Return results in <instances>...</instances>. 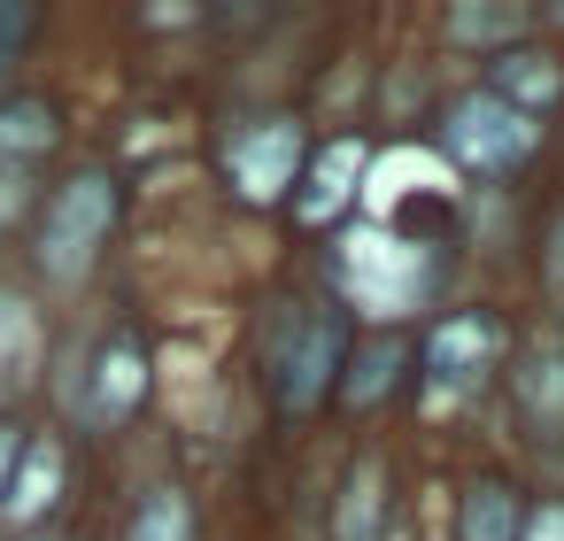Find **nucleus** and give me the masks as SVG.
Wrapping results in <instances>:
<instances>
[{
    "label": "nucleus",
    "mask_w": 564,
    "mask_h": 541,
    "mask_svg": "<svg viewBox=\"0 0 564 541\" xmlns=\"http://www.w3.org/2000/svg\"><path fill=\"white\" fill-rule=\"evenodd\" d=\"M109 232H117V186H109V171L63 178L55 202H47V217H40V271L63 279V286L86 279V271L101 263Z\"/></svg>",
    "instance_id": "nucleus-1"
},
{
    "label": "nucleus",
    "mask_w": 564,
    "mask_h": 541,
    "mask_svg": "<svg viewBox=\"0 0 564 541\" xmlns=\"http://www.w3.org/2000/svg\"><path fill=\"white\" fill-rule=\"evenodd\" d=\"M533 140H541V125H533L525 109H510L502 94H464V101H448V125H441L448 163H456V171H479V178L525 163Z\"/></svg>",
    "instance_id": "nucleus-2"
},
{
    "label": "nucleus",
    "mask_w": 564,
    "mask_h": 541,
    "mask_svg": "<svg viewBox=\"0 0 564 541\" xmlns=\"http://www.w3.org/2000/svg\"><path fill=\"white\" fill-rule=\"evenodd\" d=\"M225 171H232V194H240V202H279L286 186H302V125H294V117L248 125V132L225 148Z\"/></svg>",
    "instance_id": "nucleus-3"
},
{
    "label": "nucleus",
    "mask_w": 564,
    "mask_h": 541,
    "mask_svg": "<svg viewBox=\"0 0 564 541\" xmlns=\"http://www.w3.org/2000/svg\"><path fill=\"white\" fill-rule=\"evenodd\" d=\"M271 364H279V402L302 418V410H317L325 394H333V379H340V317L325 310V317H294L286 325V340L271 348Z\"/></svg>",
    "instance_id": "nucleus-4"
},
{
    "label": "nucleus",
    "mask_w": 564,
    "mask_h": 541,
    "mask_svg": "<svg viewBox=\"0 0 564 541\" xmlns=\"http://www.w3.org/2000/svg\"><path fill=\"white\" fill-rule=\"evenodd\" d=\"M70 402H78V418H86L94 433L124 425V418L148 402V348H140V340H109V348L94 356V371H86V394H70Z\"/></svg>",
    "instance_id": "nucleus-5"
},
{
    "label": "nucleus",
    "mask_w": 564,
    "mask_h": 541,
    "mask_svg": "<svg viewBox=\"0 0 564 541\" xmlns=\"http://www.w3.org/2000/svg\"><path fill=\"white\" fill-rule=\"evenodd\" d=\"M495 356H502V325H495V317H448V325H433V340H425V364H433V379H441L448 394L479 387Z\"/></svg>",
    "instance_id": "nucleus-6"
},
{
    "label": "nucleus",
    "mask_w": 564,
    "mask_h": 541,
    "mask_svg": "<svg viewBox=\"0 0 564 541\" xmlns=\"http://www.w3.org/2000/svg\"><path fill=\"white\" fill-rule=\"evenodd\" d=\"M364 171H371V155H364V140H333L310 171H302V194H294V209L310 217V225H333L356 194H364Z\"/></svg>",
    "instance_id": "nucleus-7"
},
{
    "label": "nucleus",
    "mask_w": 564,
    "mask_h": 541,
    "mask_svg": "<svg viewBox=\"0 0 564 541\" xmlns=\"http://www.w3.org/2000/svg\"><path fill=\"white\" fill-rule=\"evenodd\" d=\"M55 502H63V441L40 433V441H24V456H17V472H9V495H0V510H9V526H40Z\"/></svg>",
    "instance_id": "nucleus-8"
},
{
    "label": "nucleus",
    "mask_w": 564,
    "mask_h": 541,
    "mask_svg": "<svg viewBox=\"0 0 564 541\" xmlns=\"http://www.w3.org/2000/svg\"><path fill=\"white\" fill-rule=\"evenodd\" d=\"M510 387H518L525 418H533L541 433H556V425H564V340H556V333H533L525 356H518V371H510Z\"/></svg>",
    "instance_id": "nucleus-9"
},
{
    "label": "nucleus",
    "mask_w": 564,
    "mask_h": 541,
    "mask_svg": "<svg viewBox=\"0 0 564 541\" xmlns=\"http://www.w3.org/2000/svg\"><path fill=\"white\" fill-rule=\"evenodd\" d=\"M40 356H47V333H40V310L24 294H0V394H17L40 379Z\"/></svg>",
    "instance_id": "nucleus-10"
},
{
    "label": "nucleus",
    "mask_w": 564,
    "mask_h": 541,
    "mask_svg": "<svg viewBox=\"0 0 564 541\" xmlns=\"http://www.w3.org/2000/svg\"><path fill=\"white\" fill-rule=\"evenodd\" d=\"M333 541H387V464H379V456H356V472H348V487H340Z\"/></svg>",
    "instance_id": "nucleus-11"
},
{
    "label": "nucleus",
    "mask_w": 564,
    "mask_h": 541,
    "mask_svg": "<svg viewBox=\"0 0 564 541\" xmlns=\"http://www.w3.org/2000/svg\"><path fill=\"white\" fill-rule=\"evenodd\" d=\"M487 94H502L510 109H525V117H533V109H549V101L564 94V71H556L549 55H502Z\"/></svg>",
    "instance_id": "nucleus-12"
},
{
    "label": "nucleus",
    "mask_w": 564,
    "mask_h": 541,
    "mask_svg": "<svg viewBox=\"0 0 564 541\" xmlns=\"http://www.w3.org/2000/svg\"><path fill=\"white\" fill-rule=\"evenodd\" d=\"M518 526H525V510H518V495H510L502 479H479V487L464 495V518H456V541H518Z\"/></svg>",
    "instance_id": "nucleus-13"
},
{
    "label": "nucleus",
    "mask_w": 564,
    "mask_h": 541,
    "mask_svg": "<svg viewBox=\"0 0 564 541\" xmlns=\"http://www.w3.org/2000/svg\"><path fill=\"white\" fill-rule=\"evenodd\" d=\"M55 148V109L47 101H0V163H32Z\"/></svg>",
    "instance_id": "nucleus-14"
},
{
    "label": "nucleus",
    "mask_w": 564,
    "mask_h": 541,
    "mask_svg": "<svg viewBox=\"0 0 564 541\" xmlns=\"http://www.w3.org/2000/svg\"><path fill=\"white\" fill-rule=\"evenodd\" d=\"M525 32V9H448V40L456 47H502Z\"/></svg>",
    "instance_id": "nucleus-15"
},
{
    "label": "nucleus",
    "mask_w": 564,
    "mask_h": 541,
    "mask_svg": "<svg viewBox=\"0 0 564 541\" xmlns=\"http://www.w3.org/2000/svg\"><path fill=\"white\" fill-rule=\"evenodd\" d=\"M124 541H194V502L178 487H163L155 502H140V518H132Z\"/></svg>",
    "instance_id": "nucleus-16"
},
{
    "label": "nucleus",
    "mask_w": 564,
    "mask_h": 541,
    "mask_svg": "<svg viewBox=\"0 0 564 541\" xmlns=\"http://www.w3.org/2000/svg\"><path fill=\"white\" fill-rule=\"evenodd\" d=\"M394 379H402V340H371V348L356 356V379H348L340 394H348V402L364 410V402H379V394H387Z\"/></svg>",
    "instance_id": "nucleus-17"
},
{
    "label": "nucleus",
    "mask_w": 564,
    "mask_h": 541,
    "mask_svg": "<svg viewBox=\"0 0 564 541\" xmlns=\"http://www.w3.org/2000/svg\"><path fill=\"white\" fill-rule=\"evenodd\" d=\"M32 209V163H0V232H17Z\"/></svg>",
    "instance_id": "nucleus-18"
},
{
    "label": "nucleus",
    "mask_w": 564,
    "mask_h": 541,
    "mask_svg": "<svg viewBox=\"0 0 564 541\" xmlns=\"http://www.w3.org/2000/svg\"><path fill=\"white\" fill-rule=\"evenodd\" d=\"M518 541H564V502H541V510H525Z\"/></svg>",
    "instance_id": "nucleus-19"
},
{
    "label": "nucleus",
    "mask_w": 564,
    "mask_h": 541,
    "mask_svg": "<svg viewBox=\"0 0 564 541\" xmlns=\"http://www.w3.org/2000/svg\"><path fill=\"white\" fill-rule=\"evenodd\" d=\"M24 40H32V9H0V63H9Z\"/></svg>",
    "instance_id": "nucleus-20"
},
{
    "label": "nucleus",
    "mask_w": 564,
    "mask_h": 541,
    "mask_svg": "<svg viewBox=\"0 0 564 541\" xmlns=\"http://www.w3.org/2000/svg\"><path fill=\"white\" fill-rule=\"evenodd\" d=\"M17 456H24V433H17V425H0V495H9V472H17Z\"/></svg>",
    "instance_id": "nucleus-21"
},
{
    "label": "nucleus",
    "mask_w": 564,
    "mask_h": 541,
    "mask_svg": "<svg viewBox=\"0 0 564 541\" xmlns=\"http://www.w3.org/2000/svg\"><path fill=\"white\" fill-rule=\"evenodd\" d=\"M541 263H549V286H564V209H556V225H549V256H541Z\"/></svg>",
    "instance_id": "nucleus-22"
}]
</instances>
